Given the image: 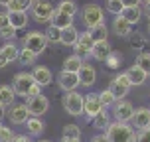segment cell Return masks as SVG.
<instances>
[{
  "label": "cell",
  "mask_w": 150,
  "mask_h": 142,
  "mask_svg": "<svg viewBox=\"0 0 150 142\" xmlns=\"http://www.w3.org/2000/svg\"><path fill=\"white\" fill-rule=\"evenodd\" d=\"M2 49V53H4V57L8 59V63H12V61H18V53H20V49L16 47L14 42H6V44L0 47Z\"/></svg>",
  "instance_id": "obj_29"
},
{
  "label": "cell",
  "mask_w": 150,
  "mask_h": 142,
  "mask_svg": "<svg viewBox=\"0 0 150 142\" xmlns=\"http://www.w3.org/2000/svg\"><path fill=\"white\" fill-rule=\"evenodd\" d=\"M87 32H89V36H91V40H93V42H105V40H107V34H109V32H107L105 22H103V24H97L95 28H91V30H87Z\"/></svg>",
  "instance_id": "obj_31"
},
{
  "label": "cell",
  "mask_w": 150,
  "mask_h": 142,
  "mask_svg": "<svg viewBox=\"0 0 150 142\" xmlns=\"http://www.w3.org/2000/svg\"><path fill=\"white\" fill-rule=\"evenodd\" d=\"M105 136L109 142H134L136 140V130L130 122H119L112 120L105 128Z\"/></svg>",
  "instance_id": "obj_1"
},
{
  "label": "cell",
  "mask_w": 150,
  "mask_h": 142,
  "mask_svg": "<svg viewBox=\"0 0 150 142\" xmlns=\"http://www.w3.org/2000/svg\"><path fill=\"white\" fill-rule=\"evenodd\" d=\"M26 124V128H28V136H40L42 132H44V120L40 119V117H30V119L24 122Z\"/></svg>",
  "instance_id": "obj_22"
},
{
  "label": "cell",
  "mask_w": 150,
  "mask_h": 142,
  "mask_svg": "<svg viewBox=\"0 0 150 142\" xmlns=\"http://www.w3.org/2000/svg\"><path fill=\"white\" fill-rule=\"evenodd\" d=\"M111 52H112V47H111V44H109L107 40L105 42H95L93 47H91V57H93L95 61H101V63H103V61L109 57Z\"/></svg>",
  "instance_id": "obj_16"
},
{
  "label": "cell",
  "mask_w": 150,
  "mask_h": 142,
  "mask_svg": "<svg viewBox=\"0 0 150 142\" xmlns=\"http://www.w3.org/2000/svg\"><path fill=\"white\" fill-rule=\"evenodd\" d=\"M134 142H150V130H148V128L138 130V132H136V140Z\"/></svg>",
  "instance_id": "obj_41"
},
{
  "label": "cell",
  "mask_w": 150,
  "mask_h": 142,
  "mask_svg": "<svg viewBox=\"0 0 150 142\" xmlns=\"http://www.w3.org/2000/svg\"><path fill=\"white\" fill-rule=\"evenodd\" d=\"M8 26H10V24H8V12L2 10V12H0V30H4Z\"/></svg>",
  "instance_id": "obj_43"
},
{
  "label": "cell",
  "mask_w": 150,
  "mask_h": 142,
  "mask_svg": "<svg viewBox=\"0 0 150 142\" xmlns=\"http://www.w3.org/2000/svg\"><path fill=\"white\" fill-rule=\"evenodd\" d=\"M77 77H79V85L91 87V85H95V81H97V69L85 61L81 65V69L77 71Z\"/></svg>",
  "instance_id": "obj_14"
},
{
  "label": "cell",
  "mask_w": 150,
  "mask_h": 142,
  "mask_svg": "<svg viewBox=\"0 0 150 142\" xmlns=\"http://www.w3.org/2000/svg\"><path fill=\"white\" fill-rule=\"evenodd\" d=\"M109 91H111V95L115 97V101H120V99H125L128 95V87H125V85H120L119 81H115V79H111V83H109Z\"/></svg>",
  "instance_id": "obj_27"
},
{
  "label": "cell",
  "mask_w": 150,
  "mask_h": 142,
  "mask_svg": "<svg viewBox=\"0 0 150 142\" xmlns=\"http://www.w3.org/2000/svg\"><path fill=\"white\" fill-rule=\"evenodd\" d=\"M6 114H8V119H10L12 124H24L26 120L30 119V112L26 109V103H14Z\"/></svg>",
  "instance_id": "obj_11"
},
{
  "label": "cell",
  "mask_w": 150,
  "mask_h": 142,
  "mask_svg": "<svg viewBox=\"0 0 150 142\" xmlns=\"http://www.w3.org/2000/svg\"><path fill=\"white\" fill-rule=\"evenodd\" d=\"M142 16H146L150 20V4H144V8H142Z\"/></svg>",
  "instance_id": "obj_49"
},
{
  "label": "cell",
  "mask_w": 150,
  "mask_h": 142,
  "mask_svg": "<svg viewBox=\"0 0 150 142\" xmlns=\"http://www.w3.org/2000/svg\"><path fill=\"white\" fill-rule=\"evenodd\" d=\"M36 85V81H34V77H32V73H28V71H20V73L14 75V79H12V89H14L16 97H28V93H30V89Z\"/></svg>",
  "instance_id": "obj_4"
},
{
  "label": "cell",
  "mask_w": 150,
  "mask_h": 142,
  "mask_svg": "<svg viewBox=\"0 0 150 142\" xmlns=\"http://www.w3.org/2000/svg\"><path fill=\"white\" fill-rule=\"evenodd\" d=\"M125 73L128 75V79H130V83H132V87H138V85H142L144 81H146V77L148 75L144 73L140 67H136V65H132V67H128Z\"/></svg>",
  "instance_id": "obj_24"
},
{
  "label": "cell",
  "mask_w": 150,
  "mask_h": 142,
  "mask_svg": "<svg viewBox=\"0 0 150 142\" xmlns=\"http://www.w3.org/2000/svg\"><path fill=\"white\" fill-rule=\"evenodd\" d=\"M112 79H115V81H119L120 85H125V87H128V89L132 87V83H130V79H128V75H127V73H119L117 77H112Z\"/></svg>",
  "instance_id": "obj_42"
},
{
  "label": "cell",
  "mask_w": 150,
  "mask_h": 142,
  "mask_svg": "<svg viewBox=\"0 0 150 142\" xmlns=\"http://www.w3.org/2000/svg\"><path fill=\"white\" fill-rule=\"evenodd\" d=\"M8 2H10V0H0V6H4V8H6V6H8Z\"/></svg>",
  "instance_id": "obj_52"
},
{
  "label": "cell",
  "mask_w": 150,
  "mask_h": 142,
  "mask_svg": "<svg viewBox=\"0 0 150 142\" xmlns=\"http://www.w3.org/2000/svg\"><path fill=\"white\" fill-rule=\"evenodd\" d=\"M120 59H122V57H120V53H117V52H111V53H109V57H107V59L103 61V63H105V65H107L109 69H119V65H120Z\"/></svg>",
  "instance_id": "obj_37"
},
{
  "label": "cell",
  "mask_w": 150,
  "mask_h": 142,
  "mask_svg": "<svg viewBox=\"0 0 150 142\" xmlns=\"http://www.w3.org/2000/svg\"><path fill=\"white\" fill-rule=\"evenodd\" d=\"M57 85L65 93L67 91H77V87H79V77H77V73H69V71H63L61 69L59 75H57Z\"/></svg>",
  "instance_id": "obj_12"
},
{
  "label": "cell",
  "mask_w": 150,
  "mask_h": 142,
  "mask_svg": "<svg viewBox=\"0 0 150 142\" xmlns=\"http://www.w3.org/2000/svg\"><path fill=\"white\" fill-rule=\"evenodd\" d=\"M81 18H83V24L87 26V30L95 28L97 24H103V22H105L101 6L93 4V2H91V4H85V6L81 8Z\"/></svg>",
  "instance_id": "obj_5"
},
{
  "label": "cell",
  "mask_w": 150,
  "mask_h": 142,
  "mask_svg": "<svg viewBox=\"0 0 150 142\" xmlns=\"http://www.w3.org/2000/svg\"><path fill=\"white\" fill-rule=\"evenodd\" d=\"M12 142H34V140H32V136H28V134H16L14 138H12Z\"/></svg>",
  "instance_id": "obj_44"
},
{
  "label": "cell",
  "mask_w": 150,
  "mask_h": 142,
  "mask_svg": "<svg viewBox=\"0 0 150 142\" xmlns=\"http://www.w3.org/2000/svg\"><path fill=\"white\" fill-rule=\"evenodd\" d=\"M91 142H109V138L101 132V134H95V136H93V138H91Z\"/></svg>",
  "instance_id": "obj_46"
},
{
  "label": "cell",
  "mask_w": 150,
  "mask_h": 142,
  "mask_svg": "<svg viewBox=\"0 0 150 142\" xmlns=\"http://www.w3.org/2000/svg\"><path fill=\"white\" fill-rule=\"evenodd\" d=\"M6 65H8V59L4 57V53H2V49H0V69L6 67Z\"/></svg>",
  "instance_id": "obj_48"
},
{
  "label": "cell",
  "mask_w": 150,
  "mask_h": 142,
  "mask_svg": "<svg viewBox=\"0 0 150 142\" xmlns=\"http://www.w3.org/2000/svg\"><path fill=\"white\" fill-rule=\"evenodd\" d=\"M112 34H117V36H120V37L130 36V34H132V24H128L122 16H117V18L112 20Z\"/></svg>",
  "instance_id": "obj_17"
},
{
  "label": "cell",
  "mask_w": 150,
  "mask_h": 142,
  "mask_svg": "<svg viewBox=\"0 0 150 142\" xmlns=\"http://www.w3.org/2000/svg\"><path fill=\"white\" fill-rule=\"evenodd\" d=\"M26 109L30 112V117H44L45 112L50 111V99L45 95H36V97H28L26 99Z\"/></svg>",
  "instance_id": "obj_7"
},
{
  "label": "cell",
  "mask_w": 150,
  "mask_h": 142,
  "mask_svg": "<svg viewBox=\"0 0 150 142\" xmlns=\"http://www.w3.org/2000/svg\"><path fill=\"white\" fill-rule=\"evenodd\" d=\"M0 37L2 40H6V42H14V37H16V30L14 28H4V30H0Z\"/></svg>",
  "instance_id": "obj_40"
},
{
  "label": "cell",
  "mask_w": 150,
  "mask_h": 142,
  "mask_svg": "<svg viewBox=\"0 0 150 142\" xmlns=\"http://www.w3.org/2000/svg\"><path fill=\"white\" fill-rule=\"evenodd\" d=\"M105 8H107V12H111V14L119 16L120 12H122L125 4H122L120 0H107V2H105Z\"/></svg>",
  "instance_id": "obj_36"
},
{
  "label": "cell",
  "mask_w": 150,
  "mask_h": 142,
  "mask_svg": "<svg viewBox=\"0 0 150 142\" xmlns=\"http://www.w3.org/2000/svg\"><path fill=\"white\" fill-rule=\"evenodd\" d=\"M91 122H93V126L97 128V130H105V128L111 124V117H109L107 109H103L101 112H97V114L91 119Z\"/></svg>",
  "instance_id": "obj_26"
},
{
  "label": "cell",
  "mask_w": 150,
  "mask_h": 142,
  "mask_svg": "<svg viewBox=\"0 0 150 142\" xmlns=\"http://www.w3.org/2000/svg\"><path fill=\"white\" fill-rule=\"evenodd\" d=\"M148 130H150V126H148Z\"/></svg>",
  "instance_id": "obj_58"
},
{
  "label": "cell",
  "mask_w": 150,
  "mask_h": 142,
  "mask_svg": "<svg viewBox=\"0 0 150 142\" xmlns=\"http://www.w3.org/2000/svg\"><path fill=\"white\" fill-rule=\"evenodd\" d=\"M55 12H61V14H67V16H75L77 14V4H75L73 0H59Z\"/></svg>",
  "instance_id": "obj_30"
},
{
  "label": "cell",
  "mask_w": 150,
  "mask_h": 142,
  "mask_svg": "<svg viewBox=\"0 0 150 142\" xmlns=\"http://www.w3.org/2000/svg\"><path fill=\"white\" fill-rule=\"evenodd\" d=\"M103 111V105L99 101V93H89V95H83V114L87 119H93L97 112Z\"/></svg>",
  "instance_id": "obj_9"
},
{
  "label": "cell",
  "mask_w": 150,
  "mask_h": 142,
  "mask_svg": "<svg viewBox=\"0 0 150 142\" xmlns=\"http://www.w3.org/2000/svg\"><path fill=\"white\" fill-rule=\"evenodd\" d=\"M0 126H2V122H0Z\"/></svg>",
  "instance_id": "obj_57"
},
{
  "label": "cell",
  "mask_w": 150,
  "mask_h": 142,
  "mask_svg": "<svg viewBox=\"0 0 150 142\" xmlns=\"http://www.w3.org/2000/svg\"><path fill=\"white\" fill-rule=\"evenodd\" d=\"M16 101V93L10 85H0V105L2 107H12Z\"/></svg>",
  "instance_id": "obj_25"
},
{
  "label": "cell",
  "mask_w": 150,
  "mask_h": 142,
  "mask_svg": "<svg viewBox=\"0 0 150 142\" xmlns=\"http://www.w3.org/2000/svg\"><path fill=\"white\" fill-rule=\"evenodd\" d=\"M59 142H81V140H77V138H61Z\"/></svg>",
  "instance_id": "obj_51"
},
{
  "label": "cell",
  "mask_w": 150,
  "mask_h": 142,
  "mask_svg": "<svg viewBox=\"0 0 150 142\" xmlns=\"http://www.w3.org/2000/svg\"><path fill=\"white\" fill-rule=\"evenodd\" d=\"M130 122H132V126L138 128V130L148 128L150 126V109L148 107H138V109H134Z\"/></svg>",
  "instance_id": "obj_13"
},
{
  "label": "cell",
  "mask_w": 150,
  "mask_h": 142,
  "mask_svg": "<svg viewBox=\"0 0 150 142\" xmlns=\"http://www.w3.org/2000/svg\"><path fill=\"white\" fill-rule=\"evenodd\" d=\"M32 77H34V81H36L42 89L47 87V85H52V81H53L52 71L45 67V65H34V69H32Z\"/></svg>",
  "instance_id": "obj_15"
},
{
  "label": "cell",
  "mask_w": 150,
  "mask_h": 142,
  "mask_svg": "<svg viewBox=\"0 0 150 142\" xmlns=\"http://www.w3.org/2000/svg\"><path fill=\"white\" fill-rule=\"evenodd\" d=\"M140 2H144V4H150V0H140Z\"/></svg>",
  "instance_id": "obj_54"
},
{
  "label": "cell",
  "mask_w": 150,
  "mask_h": 142,
  "mask_svg": "<svg viewBox=\"0 0 150 142\" xmlns=\"http://www.w3.org/2000/svg\"><path fill=\"white\" fill-rule=\"evenodd\" d=\"M36 53H32L30 49H26V47H22L20 49V53H18V61L22 63V65H34L36 63Z\"/></svg>",
  "instance_id": "obj_33"
},
{
  "label": "cell",
  "mask_w": 150,
  "mask_h": 142,
  "mask_svg": "<svg viewBox=\"0 0 150 142\" xmlns=\"http://www.w3.org/2000/svg\"><path fill=\"white\" fill-rule=\"evenodd\" d=\"M40 93H42V87H40V85L36 83V85H34V87L30 89V93H28V97H36V95H40ZM28 97H26V99H28Z\"/></svg>",
  "instance_id": "obj_45"
},
{
  "label": "cell",
  "mask_w": 150,
  "mask_h": 142,
  "mask_svg": "<svg viewBox=\"0 0 150 142\" xmlns=\"http://www.w3.org/2000/svg\"><path fill=\"white\" fill-rule=\"evenodd\" d=\"M8 24L16 32L28 26V12H8Z\"/></svg>",
  "instance_id": "obj_18"
},
{
  "label": "cell",
  "mask_w": 150,
  "mask_h": 142,
  "mask_svg": "<svg viewBox=\"0 0 150 142\" xmlns=\"http://www.w3.org/2000/svg\"><path fill=\"white\" fill-rule=\"evenodd\" d=\"M14 130L12 128H8V126H0V142H12V138H14Z\"/></svg>",
  "instance_id": "obj_39"
},
{
  "label": "cell",
  "mask_w": 150,
  "mask_h": 142,
  "mask_svg": "<svg viewBox=\"0 0 150 142\" xmlns=\"http://www.w3.org/2000/svg\"><path fill=\"white\" fill-rule=\"evenodd\" d=\"M125 6H140V0H120Z\"/></svg>",
  "instance_id": "obj_47"
},
{
  "label": "cell",
  "mask_w": 150,
  "mask_h": 142,
  "mask_svg": "<svg viewBox=\"0 0 150 142\" xmlns=\"http://www.w3.org/2000/svg\"><path fill=\"white\" fill-rule=\"evenodd\" d=\"M63 138H77V140H81V128L77 124H65L63 126Z\"/></svg>",
  "instance_id": "obj_35"
},
{
  "label": "cell",
  "mask_w": 150,
  "mask_h": 142,
  "mask_svg": "<svg viewBox=\"0 0 150 142\" xmlns=\"http://www.w3.org/2000/svg\"><path fill=\"white\" fill-rule=\"evenodd\" d=\"M83 63H85V61H83V57H79L77 53H71V55H67V57L63 59V71H69V73H77V71L81 69Z\"/></svg>",
  "instance_id": "obj_23"
},
{
  "label": "cell",
  "mask_w": 150,
  "mask_h": 142,
  "mask_svg": "<svg viewBox=\"0 0 150 142\" xmlns=\"http://www.w3.org/2000/svg\"><path fill=\"white\" fill-rule=\"evenodd\" d=\"M32 2H36V0H32Z\"/></svg>",
  "instance_id": "obj_56"
},
{
  "label": "cell",
  "mask_w": 150,
  "mask_h": 142,
  "mask_svg": "<svg viewBox=\"0 0 150 142\" xmlns=\"http://www.w3.org/2000/svg\"><path fill=\"white\" fill-rule=\"evenodd\" d=\"M50 24H52L53 28H57V30H65V28H69V26H73V16L61 14V12H53Z\"/></svg>",
  "instance_id": "obj_20"
},
{
  "label": "cell",
  "mask_w": 150,
  "mask_h": 142,
  "mask_svg": "<svg viewBox=\"0 0 150 142\" xmlns=\"http://www.w3.org/2000/svg\"><path fill=\"white\" fill-rule=\"evenodd\" d=\"M136 67H140L146 75H150V52H140L136 55V61H134Z\"/></svg>",
  "instance_id": "obj_32"
},
{
  "label": "cell",
  "mask_w": 150,
  "mask_h": 142,
  "mask_svg": "<svg viewBox=\"0 0 150 142\" xmlns=\"http://www.w3.org/2000/svg\"><path fill=\"white\" fill-rule=\"evenodd\" d=\"M119 16H122L128 24H132V26H134V24L142 18V8H140V6H125V8H122V12H120Z\"/></svg>",
  "instance_id": "obj_21"
},
{
  "label": "cell",
  "mask_w": 150,
  "mask_h": 142,
  "mask_svg": "<svg viewBox=\"0 0 150 142\" xmlns=\"http://www.w3.org/2000/svg\"><path fill=\"white\" fill-rule=\"evenodd\" d=\"M93 40H91L89 32H79V40H77V44L73 45L75 47V53L79 55V57H83V61L89 59L91 57V47H93Z\"/></svg>",
  "instance_id": "obj_10"
},
{
  "label": "cell",
  "mask_w": 150,
  "mask_h": 142,
  "mask_svg": "<svg viewBox=\"0 0 150 142\" xmlns=\"http://www.w3.org/2000/svg\"><path fill=\"white\" fill-rule=\"evenodd\" d=\"M132 112H134V107L130 105L128 101H125V99L112 103V119L119 120V122H130Z\"/></svg>",
  "instance_id": "obj_8"
},
{
  "label": "cell",
  "mask_w": 150,
  "mask_h": 142,
  "mask_svg": "<svg viewBox=\"0 0 150 142\" xmlns=\"http://www.w3.org/2000/svg\"><path fill=\"white\" fill-rule=\"evenodd\" d=\"M44 36H45V40H47V44H59V40H61V30L53 28L52 24H50V26H47V30L44 32Z\"/></svg>",
  "instance_id": "obj_34"
},
{
  "label": "cell",
  "mask_w": 150,
  "mask_h": 142,
  "mask_svg": "<svg viewBox=\"0 0 150 142\" xmlns=\"http://www.w3.org/2000/svg\"><path fill=\"white\" fill-rule=\"evenodd\" d=\"M30 12H32V18L40 24H47L52 20L53 12H55V8L52 6V2H47V0H36V2H32L30 6Z\"/></svg>",
  "instance_id": "obj_3"
},
{
  "label": "cell",
  "mask_w": 150,
  "mask_h": 142,
  "mask_svg": "<svg viewBox=\"0 0 150 142\" xmlns=\"http://www.w3.org/2000/svg\"><path fill=\"white\" fill-rule=\"evenodd\" d=\"M38 142H52V140H45V138H42V140H38Z\"/></svg>",
  "instance_id": "obj_53"
},
{
  "label": "cell",
  "mask_w": 150,
  "mask_h": 142,
  "mask_svg": "<svg viewBox=\"0 0 150 142\" xmlns=\"http://www.w3.org/2000/svg\"><path fill=\"white\" fill-rule=\"evenodd\" d=\"M4 117H6V107H2V105H0V120L4 119Z\"/></svg>",
  "instance_id": "obj_50"
},
{
  "label": "cell",
  "mask_w": 150,
  "mask_h": 142,
  "mask_svg": "<svg viewBox=\"0 0 150 142\" xmlns=\"http://www.w3.org/2000/svg\"><path fill=\"white\" fill-rule=\"evenodd\" d=\"M45 45H47V40H45L44 32H30V34H26V37H24L22 42V47H26V49H30L32 53H36V55H40V53H44Z\"/></svg>",
  "instance_id": "obj_6"
},
{
  "label": "cell",
  "mask_w": 150,
  "mask_h": 142,
  "mask_svg": "<svg viewBox=\"0 0 150 142\" xmlns=\"http://www.w3.org/2000/svg\"><path fill=\"white\" fill-rule=\"evenodd\" d=\"M99 101H101V105H103V109H107V107H112V103H115V97L111 95V91L105 89L99 93Z\"/></svg>",
  "instance_id": "obj_38"
},
{
  "label": "cell",
  "mask_w": 150,
  "mask_h": 142,
  "mask_svg": "<svg viewBox=\"0 0 150 142\" xmlns=\"http://www.w3.org/2000/svg\"><path fill=\"white\" fill-rule=\"evenodd\" d=\"M61 105H63V111L67 114L79 117V114H83V95L77 91H67L61 99Z\"/></svg>",
  "instance_id": "obj_2"
},
{
  "label": "cell",
  "mask_w": 150,
  "mask_h": 142,
  "mask_svg": "<svg viewBox=\"0 0 150 142\" xmlns=\"http://www.w3.org/2000/svg\"><path fill=\"white\" fill-rule=\"evenodd\" d=\"M148 34H150V22H148Z\"/></svg>",
  "instance_id": "obj_55"
},
{
  "label": "cell",
  "mask_w": 150,
  "mask_h": 142,
  "mask_svg": "<svg viewBox=\"0 0 150 142\" xmlns=\"http://www.w3.org/2000/svg\"><path fill=\"white\" fill-rule=\"evenodd\" d=\"M77 40H79V30H77L75 26H69V28H65V30H61L59 44L67 45V47H73V45L77 44Z\"/></svg>",
  "instance_id": "obj_19"
},
{
  "label": "cell",
  "mask_w": 150,
  "mask_h": 142,
  "mask_svg": "<svg viewBox=\"0 0 150 142\" xmlns=\"http://www.w3.org/2000/svg\"><path fill=\"white\" fill-rule=\"evenodd\" d=\"M32 6V0H10L6 12H28Z\"/></svg>",
  "instance_id": "obj_28"
}]
</instances>
